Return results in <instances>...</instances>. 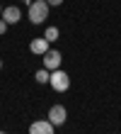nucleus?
Segmentation results:
<instances>
[{
	"label": "nucleus",
	"instance_id": "20e7f679",
	"mask_svg": "<svg viewBox=\"0 0 121 134\" xmlns=\"http://www.w3.org/2000/svg\"><path fill=\"white\" fill-rule=\"evenodd\" d=\"M44 68H46V71H56V68H61V51L48 49V51L44 54Z\"/></svg>",
	"mask_w": 121,
	"mask_h": 134
},
{
	"label": "nucleus",
	"instance_id": "6e6552de",
	"mask_svg": "<svg viewBox=\"0 0 121 134\" xmlns=\"http://www.w3.org/2000/svg\"><path fill=\"white\" fill-rule=\"evenodd\" d=\"M34 78H36V83H48V78H51V71H46V68H39L36 73H34Z\"/></svg>",
	"mask_w": 121,
	"mask_h": 134
},
{
	"label": "nucleus",
	"instance_id": "f257e3e1",
	"mask_svg": "<svg viewBox=\"0 0 121 134\" xmlns=\"http://www.w3.org/2000/svg\"><path fill=\"white\" fill-rule=\"evenodd\" d=\"M48 5L46 0H34V3L29 5V22L31 25H41V22L48 17Z\"/></svg>",
	"mask_w": 121,
	"mask_h": 134
},
{
	"label": "nucleus",
	"instance_id": "39448f33",
	"mask_svg": "<svg viewBox=\"0 0 121 134\" xmlns=\"http://www.w3.org/2000/svg\"><path fill=\"white\" fill-rule=\"evenodd\" d=\"M48 44H51V42H48L46 37H36V39H31V42H29V51L36 54V56H44V54L51 49Z\"/></svg>",
	"mask_w": 121,
	"mask_h": 134
},
{
	"label": "nucleus",
	"instance_id": "1a4fd4ad",
	"mask_svg": "<svg viewBox=\"0 0 121 134\" xmlns=\"http://www.w3.org/2000/svg\"><path fill=\"white\" fill-rule=\"evenodd\" d=\"M44 37L48 39V42H56V39H58V27H48Z\"/></svg>",
	"mask_w": 121,
	"mask_h": 134
},
{
	"label": "nucleus",
	"instance_id": "0eeeda50",
	"mask_svg": "<svg viewBox=\"0 0 121 134\" xmlns=\"http://www.w3.org/2000/svg\"><path fill=\"white\" fill-rule=\"evenodd\" d=\"M3 20L7 22V25H17V22L22 20V10L17 5H10V7H5L3 10Z\"/></svg>",
	"mask_w": 121,
	"mask_h": 134
},
{
	"label": "nucleus",
	"instance_id": "2eb2a0df",
	"mask_svg": "<svg viewBox=\"0 0 121 134\" xmlns=\"http://www.w3.org/2000/svg\"><path fill=\"white\" fill-rule=\"evenodd\" d=\"M0 134H5V132H0Z\"/></svg>",
	"mask_w": 121,
	"mask_h": 134
},
{
	"label": "nucleus",
	"instance_id": "9d476101",
	"mask_svg": "<svg viewBox=\"0 0 121 134\" xmlns=\"http://www.w3.org/2000/svg\"><path fill=\"white\" fill-rule=\"evenodd\" d=\"M7 27H10V25H7L5 20H0V34H5V32H7Z\"/></svg>",
	"mask_w": 121,
	"mask_h": 134
},
{
	"label": "nucleus",
	"instance_id": "9b49d317",
	"mask_svg": "<svg viewBox=\"0 0 121 134\" xmlns=\"http://www.w3.org/2000/svg\"><path fill=\"white\" fill-rule=\"evenodd\" d=\"M46 3L51 5V7H56V5H63V0H46Z\"/></svg>",
	"mask_w": 121,
	"mask_h": 134
},
{
	"label": "nucleus",
	"instance_id": "ddd939ff",
	"mask_svg": "<svg viewBox=\"0 0 121 134\" xmlns=\"http://www.w3.org/2000/svg\"><path fill=\"white\" fill-rule=\"evenodd\" d=\"M0 17H3V5H0Z\"/></svg>",
	"mask_w": 121,
	"mask_h": 134
},
{
	"label": "nucleus",
	"instance_id": "423d86ee",
	"mask_svg": "<svg viewBox=\"0 0 121 134\" xmlns=\"http://www.w3.org/2000/svg\"><path fill=\"white\" fill-rule=\"evenodd\" d=\"M29 134H53V124L48 120H36L29 124Z\"/></svg>",
	"mask_w": 121,
	"mask_h": 134
},
{
	"label": "nucleus",
	"instance_id": "4468645a",
	"mask_svg": "<svg viewBox=\"0 0 121 134\" xmlns=\"http://www.w3.org/2000/svg\"><path fill=\"white\" fill-rule=\"evenodd\" d=\"M0 68H3V61H0Z\"/></svg>",
	"mask_w": 121,
	"mask_h": 134
},
{
	"label": "nucleus",
	"instance_id": "f03ea898",
	"mask_svg": "<svg viewBox=\"0 0 121 134\" xmlns=\"http://www.w3.org/2000/svg\"><path fill=\"white\" fill-rule=\"evenodd\" d=\"M48 83H51V88H53L56 93H66V90L70 88V76L66 73V71L56 68L53 73H51V78H48Z\"/></svg>",
	"mask_w": 121,
	"mask_h": 134
},
{
	"label": "nucleus",
	"instance_id": "7ed1b4c3",
	"mask_svg": "<svg viewBox=\"0 0 121 134\" xmlns=\"http://www.w3.org/2000/svg\"><path fill=\"white\" fill-rule=\"evenodd\" d=\"M68 120V110L63 105H53L51 110H48V122L53 124V127H58V124H63Z\"/></svg>",
	"mask_w": 121,
	"mask_h": 134
},
{
	"label": "nucleus",
	"instance_id": "f8f14e48",
	"mask_svg": "<svg viewBox=\"0 0 121 134\" xmlns=\"http://www.w3.org/2000/svg\"><path fill=\"white\" fill-rule=\"evenodd\" d=\"M22 3H24V5H31V3H34V0H22Z\"/></svg>",
	"mask_w": 121,
	"mask_h": 134
}]
</instances>
